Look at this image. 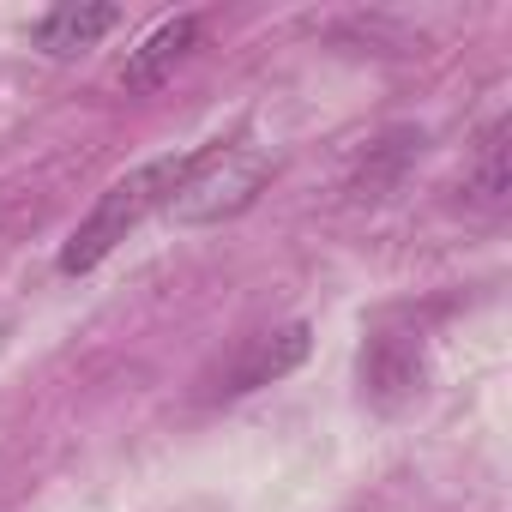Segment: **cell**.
<instances>
[{"label": "cell", "mask_w": 512, "mask_h": 512, "mask_svg": "<svg viewBox=\"0 0 512 512\" xmlns=\"http://www.w3.org/2000/svg\"><path fill=\"white\" fill-rule=\"evenodd\" d=\"M506 121H494L488 133H482V145H476V163H470V175H464V205L470 211H500L506 205V193H512V169H506Z\"/></svg>", "instance_id": "cell-7"}, {"label": "cell", "mask_w": 512, "mask_h": 512, "mask_svg": "<svg viewBox=\"0 0 512 512\" xmlns=\"http://www.w3.org/2000/svg\"><path fill=\"white\" fill-rule=\"evenodd\" d=\"M362 392L380 410L410 404L422 392V332H398V326L374 332L362 350Z\"/></svg>", "instance_id": "cell-4"}, {"label": "cell", "mask_w": 512, "mask_h": 512, "mask_svg": "<svg viewBox=\"0 0 512 512\" xmlns=\"http://www.w3.org/2000/svg\"><path fill=\"white\" fill-rule=\"evenodd\" d=\"M115 25H121V7H55V13L37 19L31 43H37L43 55H55V61H73V55L97 49Z\"/></svg>", "instance_id": "cell-6"}, {"label": "cell", "mask_w": 512, "mask_h": 512, "mask_svg": "<svg viewBox=\"0 0 512 512\" xmlns=\"http://www.w3.org/2000/svg\"><path fill=\"white\" fill-rule=\"evenodd\" d=\"M422 151V133H392V139H380L374 151H368V163H362V175H356V199H380V187L410 163Z\"/></svg>", "instance_id": "cell-8"}, {"label": "cell", "mask_w": 512, "mask_h": 512, "mask_svg": "<svg viewBox=\"0 0 512 512\" xmlns=\"http://www.w3.org/2000/svg\"><path fill=\"white\" fill-rule=\"evenodd\" d=\"M272 181V157L253 145V139H217L205 151H187V175L169 193V217L175 223H223L241 217L260 187Z\"/></svg>", "instance_id": "cell-2"}, {"label": "cell", "mask_w": 512, "mask_h": 512, "mask_svg": "<svg viewBox=\"0 0 512 512\" xmlns=\"http://www.w3.org/2000/svg\"><path fill=\"white\" fill-rule=\"evenodd\" d=\"M308 350H314V332H308L302 320L272 326V332H253V338H241V344H235V356L217 368L211 398H241V392H260V386H272V380L296 374V368L308 362Z\"/></svg>", "instance_id": "cell-3"}, {"label": "cell", "mask_w": 512, "mask_h": 512, "mask_svg": "<svg viewBox=\"0 0 512 512\" xmlns=\"http://www.w3.org/2000/svg\"><path fill=\"white\" fill-rule=\"evenodd\" d=\"M187 175V151L181 157H151V163H139L133 175H121L97 205H91V217L73 229V241L61 247V272L67 278H79V272H91V266H103L109 253L151 217V211H163L169 205V193H175V181Z\"/></svg>", "instance_id": "cell-1"}, {"label": "cell", "mask_w": 512, "mask_h": 512, "mask_svg": "<svg viewBox=\"0 0 512 512\" xmlns=\"http://www.w3.org/2000/svg\"><path fill=\"white\" fill-rule=\"evenodd\" d=\"M199 37H205V19L199 13H181V19H163L133 55H127V67H121V91H133V97H145V91H157L193 49H199Z\"/></svg>", "instance_id": "cell-5"}]
</instances>
